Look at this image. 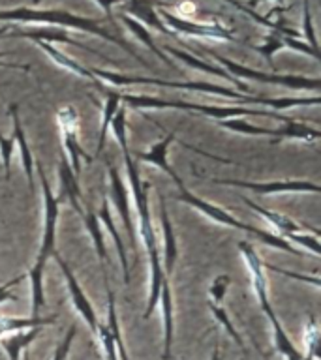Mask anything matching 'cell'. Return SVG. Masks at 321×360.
<instances>
[{
    "label": "cell",
    "instance_id": "obj_33",
    "mask_svg": "<svg viewBox=\"0 0 321 360\" xmlns=\"http://www.w3.org/2000/svg\"><path fill=\"white\" fill-rule=\"evenodd\" d=\"M118 17H120V21H122L124 25L128 27L130 32L134 34L135 38L139 39L141 44L146 45V47H149V49H151L152 53H154V55H156L158 58H160V60L165 62L168 66H173V62L169 60V56L165 55V53H163L162 49H158L156 44H154V39H152L151 32H149V28H146L145 25H141L139 21H135V19H132V17H130V15H118Z\"/></svg>",
    "mask_w": 321,
    "mask_h": 360
},
{
    "label": "cell",
    "instance_id": "obj_26",
    "mask_svg": "<svg viewBox=\"0 0 321 360\" xmlns=\"http://www.w3.org/2000/svg\"><path fill=\"white\" fill-rule=\"evenodd\" d=\"M81 218L84 221V227L89 231L90 238L94 242V250L96 255L100 259L101 269H103V281H107V248H106V240H103V233H101V224L100 218L96 216V210L92 207H87L81 214Z\"/></svg>",
    "mask_w": 321,
    "mask_h": 360
},
{
    "label": "cell",
    "instance_id": "obj_10",
    "mask_svg": "<svg viewBox=\"0 0 321 360\" xmlns=\"http://www.w3.org/2000/svg\"><path fill=\"white\" fill-rule=\"evenodd\" d=\"M179 111H190L196 115H205L214 120H229V118H242V117H269L276 118L280 122H286L287 117L280 112L270 111V109H261V107H239V105H199V103H188L180 101Z\"/></svg>",
    "mask_w": 321,
    "mask_h": 360
},
{
    "label": "cell",
    "instance_id": "obj_22",
    "mask_svg": "<svg viewBox=\"0 0 321 360\" xmlns=\"http://www.w3.org/2000/svg\"><path fill=\"white\" fill-rule=\"evenodd\" d=\"M158 302L162 304V321H163V353L162 360L171 359V345H173V332H175V319H173V295H171V285L165 278L162 283V291Z\"/></svg>",
    "mask_w": 321,
    "mask_h": 360
},
{
    "label": "cell",
    "instance_id": "obj_30",
    "mask_svg": "<svg viewBox=\"0 0 321 360\" xmlns=\"http://www.w3.org/2000/svg\"><path fill=\"white\" fill-rule=\"evenodd\" d=\"M38 45H39V47H42V51H45V53H47V56H49L51 60L55 62L56 66L64 68L66 72L75 73L77 77L87 79V81H90V83H92V84L98 83V79H96L94 75H92V73L89 72V68L81 66V64H77V62H75V60H72L70 56L64 55L62 51H58V49H56V47H53V45H51V44H42V41H39Z\"/></svg>",
    "mask_w": 321,
    "mask_h": 360
},
{
    "label": "cell",
    "instance_id": "obj_2",
    "mask_svg": "<svg viewBox=\"0 0 321 360\" xmlns=\"http://www.w3.org/2000/svg\"><path fill=\"white\" fill-rule=\"evenodd\" d=\"M0 21H13V22H42V25H51V27L61 28H75L79 32H89L92 36H100V38L111 41V44L118 45L120 49H124L130 56H134L135 60L141 62L145 68L149 66V62L141 58L137 55V51L130 47L128 41H124L120 36H115L109 32L107 28H103L100 22L92 19V17L77 15L72 11L66 10H38V8H15V10H0Z\"/></svg>",
    "mask_w": 321,
    "mask_h": 360
},
{
    "label": "cell",
    "instance_id": "obj_13",
    "mask_svg": "<svg viewBox=\"0 0 321 360\" xmlns=\"http://www.w3.org/2000/svg\"><path fill=\"white\" fill-rule=\"evenodd\" d=\"M239 250H241V255L244 257V263H246V269L250 272V280H252V287L256 291V297L259 300V306H261V311H267L270 309V300H269V291H267V278H265L263 272V261L256 252V248L250 244V242H241L239 244Z\"/></svg>",
    "mask_w": 321,
    "mask_h": 360
},
{
    "label": "cell",
    "instance_id": "obj_7",
    "mask_svg": "<svg viewBox=\"0 0 321 360\" xmlns=\"http://www.w3.org/2000/svg\"><path fill=\"white\" fill-rule=\"evenodd\" d=\"M56 122H58V128H61L62 146H64V150H66L68 154V163H70L73 174L79 179V174H81V160L90 162L92 156L83 150V146L79 145V141H77V128H79L77 111H75L72 105L61 107V109L56 111Z\"/></svg>",
    "mask_w": 321,
    "mask_h": 360
},
{
    "label": "cell",
    "instance_id": "obj_19",
    "mask_svg": "<svg viewBox=\"0 0 321 360\" xmlns=\"http://www.w3.org/2000/svg\"><path fill=\"white\" fill-rule=\"evenodd\" d=\"M160 218H162V231H163V257L162 269L163 274L171 276L177 263V255H179V246H177V238H175L173 224L169 219L168 214V205H165V197L160 195Z\"/></svg>",
    "mask_w": 321,
    "mask_h": 360
},
{
    "label": "cell",
    "instance_id": "obj_23",
    "mask_svg": "<svg viewBox=\"0 0 321 360\" xmlns=\"http://www.w3.org/2000/svg\"><path fill=\"white\" fill-rule=\"evenodd\" d=\"M242 202H244V205H248V207L252 208V210H256V212H258L261 218L267 219V221H269V224L275 227L276 233H278V236H282V238H284L286 235H291V233L312 231L310 227H304V225L297 224V221H293L291 218H287V216H284V214L261 207V205L253 202L252 199H248V197H242Z\"/></svg>",
    "mask_w": 321,
    "mask_h": 360
},
{
    "label": "cell",
    "instance_id": "obj_6",
    "mask_svg": "<svg viewBox=\"0 0 321 360\" xmlns=\"http://www.w3.org/2000/svg\"><path fill=\"white\" fill-rule=\"evenodd\" d=\"M207 53L218 62L220 66L224 68L225 72L233 75L235 79H241V81L242 79H252V81H259V83L280 84V86H287V89L291 90H314V92H317L321 86L320 77L291 75V73H265L259 72V70H253V68L244 66V64H239L235 60H229V58L218 55L213 49H207Z\"/></svg>",
    "mask_w": 321,
    "mask_h": 360
},
{
    "label": "cell",
    "instance_id": "obj_40",
    "mask_svg": "<svg viewBox=\"0 0 321 360\" xmlns=\"http://www.w3.org/2000/svg\"><path fill=\"white\" fill-rule=\"evenodd\" d=\"M303 36L304 41L312 47L314 51L320 53V47H317V38H315L314 22H312V13H310V0H303Z\"/></svg>",
    "mask_w": 321,
    "mask_h": 360
},
{
    "label": "cell",
    "instance_id": "obj_43",
    "mask_svg": "<svg viewBox=\"0 0 321 360\" xmlns=\"http://www.w3.org/2000/svg\"><path fill=\"white\" fill-rule=\"evenodd\" d=\"M77 334V326L72 325L68 328L66 336L62 338L61 345L56 347L55 354H53V359L51 360H68V354H70V349H72V343H73V338Z\"/></svg>",
    "mask_w": 321,
    "mask_h": 360
},
{
    "label": "cell",
    "instance_id": "obj_14",
    "mask_svg": "<svg viewBox=\"0 0 321 360\" xmlns=\"http://www.w3.org/2000/svg\"><path fill=\"white\" fill-rule=\"evenodd\" d=\"M156 6H169L165 2H160V0H124L122 4L118 6L122 13L130 15L135 21H139L141 25L145 27L156 28L165 36H175L171 30H169L165 25H163L162 17L158 13Z\"/></svg>",
    "mask_w": 321,
    "mask_h": 360
},
{
    "label": "cell",
    "instance_id": "obj_24",
    "mask_svg": "<svg viewBox=\"0 0 321 360\" xmlns=\"http://www.w3.org/2000/svg\"><path fill=\"white\" fill-rule=\"evenodd\" d=\"M149 263H151V289H149V302H146L145 314H143V319H151V315L154 314L156 309L158 298H160V291H162V283L168 276L163 274L162 269V257L156 250L149 252Z\"/></svg>",
    "mask_w": 321,
    "mask_h": 360
},
{
    "label": "cell",
    "instance_id": "obj_35",
    "mask_svg": "<svg viewBox=\"0 0 321 360\" xmlns=\"http://www.w3.org/2000/svg\"><path fill=\"white\" fill-rule=\"evenodd\" d=\"M304 343H306V354H303L301 360H317L320 359V325L315 321L314 315H310L306 328H304Z\"/></svg>",
    "mask_w": 321,
    "mask_h": 360
},
{
    "label": "cell",
    "instance_id": "obj_45",
    "mask_svg": "<svg viewBox=\"0 0 321 360\" xmlns=\"http://www.w3.org/2000/svg\"><path fill=\"white\" fill-rule=\"evenodd\" d=\"M23 280V276H17L13 280L6 281V283H0V304L4 302H13L15 300V292H13V287Z\"/></svg>",
    "mask_w": 321,
    "mask_h": 360
},
{
    "label": "cell",
    "instance_id": "obj_9",
    "mask_svg": "<svg viewBox=\"0 0 321 360\" xmlns=\"http://www.w3.org/2000/svg\"><path fill=\"white\" fill-rule=\"evenodd\" d=\"M160 17H162L163 25L168 28H171V32L177 36V34H184V36H191V38H208V39H218V41H237V38L231 34V30H227L225 27H222L220 22H196L188 21V19H182V17L175 15L173 11H158Z\"/></svg>",
    "mask_w": 321,
    "mask_h": 360
},
{
    "label": "cell",
    "instance_id": "obj_32",
    "mask_svg": "<svg viewBox=\"0 0 321 360\" xmlns=\"http://www.w3.org/2000/svg\"><path fill=\"white\" fill-rule=\"evenodd\" d=\"M56 317H13V315H0V338L4 334L27 330L32 326L53 325Z\"/></svg>",
    "mask_w": 321,
    "mask_h": 360
},
{
    "label": "cell",
    "instance_id": "obj_16",
    "mask_svg": "<svg viewBox=\"0 0 321 360\" xmlns=\"http://www.w3.org/2000/svg\"><path fill=\"white\" fill-rule=\"evenodd\" d=\"M163 49H165V53H169L171 56H175V58H179V60L184 62L186 66L194 68V70H199V72H203V73H210V75H216V77L225 79V81H229L233 86H237V89H239V92H242V94H248V84L244 83V81H241V79H235L233 75H229V73L225 72L224 68L214 66V64H210L208 60L197 58V56L190 55V53H186V51H182V49H177V47H171V45H165Z\"/></svg>",
    "mask_w": 321,
    "mask_h": 360
},
{
    "label": "cell",
    "instance_id": "obj_46",
    "mask_svg": "<svg viewBox=\"0 0 321 360\" xmlns=\"http://www.w3.org/2000/svg\"><path fill=\"white\" fill-rule=\"evenodd\" d=\"M96 4L100 6L101 10H103V13H106V17L109 19V21L113 22V27H115V30H118V27L115 25V21H113V6H120L124 2V0H94Z\"/></svg>",
    "mask_w": 321,
    "mask_h": 360
},
{
    "label": "cell",
    "instance_id": "obj_41",
    "mask_svg": "<svg viewBox=\"0 0 321 360\" xmlns=\"http://www.w3.org/2000/svg\"><path fill=\"white\" fill-rule=\"evenodd\" d=\"M231 285V278L227 274L216 276L213 281H210V287H208V297H210V302L213 304H222L225 292Z\"/></svg>",
    "mask_w": 321,
    "mask_h": 360
},
{
    "label": "cell",
    "instance_id": "obj_36",
    "mask_svg": "<svg viewBox=\"0 0 321 360\" xmlns=\"http://www.w3.org/2000/svg\"><path fill=\"white\" fill-rule=\"evenodd\" d=\"M220 126L229 131H237V134L242 135H269V128H261V126H256V124L248 122V120H242V118H229V120H220Z\"/></svg>",
    "mask_w": 321,
    "mask_h": 360
},
{
    "label": "cell",
    "instance_id": "obj_20",
    "mask_svg": "<svg viewBox=\"0 0 321 360\" xmlns=\"http://www.w3.org/2000/svg\"><path fill=\"white\" fill-rule=\"evenodd\" d=\"M58 179H61V197H56L58 202L68 201L73 210L81 216L84 210L81 207V186H79V179L73 174L66 156H62L58 162Z\"/></svg>",
    "mask_w": 321,
    "mask_h": 360
},
{
    "label": "cell",
    "instance_id": "obj_44",
    "mask_svg": "<svg viewBox=\"0 0 321 360\" xmlns=\"http://www.w3.org/2000/svg\"><path fill=\"white\" fill-rule=\"evenodd\" d=\"M267 269L269 270H275V272H278V274H284L287 276V278H293V280H301V281H310L312 285L317 287L320 289L321 287V281H320V276L314 274V276H304V274H295V272H289V270H284V269H278V266H275V264H267Z\"/></svg>",
    "mask_w": 321,
    "mask_h": 360
},
{
    "label": "cell",
    "instance_id": "obj_52",
    "mask_svg": "<svg viewBox=\"0 0 321 360\" xmlns=\"http://www.w3.org/2000/svg\"><path fill=\"white\" fill-rule=\"evenodd\" d=\"M39 2H42V0H34V4H39Z\"/></svg>",
    "mask_w": 321,
    "mask_h": 360
},
{
    "label": "cell",
    "instance_id": "obj_21",
    "mask_svg": "<svg viewBox=\"0 0 321 360\" xmlns=\"http://www.w3.org/2000/svg\"><path fill=\"white\" fill-rule=\"evenodd\" d=\"M173 141H177V134H175V131H169V134H165V137H163L162 141H158V143H154V145H152L149 150L143 152V154H139V156H137V160H139V162H146V163H151V165H156V167H160L163 173L169 174V176L175 180V184L179 186V184H182V180H180L179 174L175 173V169L171 167L168 162L169 146H171V143H173Z\"/></svg>",
    "mask_w": 321,
    "mask_h": 360
},
{
    "label": "cell",
    "instance_id": "obj_28",
    "mask_svg": "<svg viewBox=\"0 0 321 360\" xmlns=\"http://www.w3.org/2000/svg\"><path fill=\"white\" fill-rule=\"evenodd\" d=\"M94 86L106 94V103H103V111H101V129H100V137H98V150H96V154H98V152L103 150L106 139H107V129H109V126H111L113 117H115L118 109H120V92L107 89V86H103L100 81H98Z\"/></svg>",
    "mask_w": 321,
    "mask_h": 360
},
{
    "label": "cell",
    "instance_id": "obj_50",
    "mask_svg": "<svg viewBox=\"0 0 321 360\" xmlns=\"http://www.w3.org/2000/svg\"><path fill=\"white\" fill-rule=\"evenodd\" d=\"M8 30H10V28L6 27V25L4 27H0V38H2V36H6V34H8Z\"/></svg>",
    "mask_w": 321,
    "mask_h": 360
},
{
    "label": "cell",
    "instance_id": "obj_5",
    "mask_svg": "<svg viewBox=\"0 0 321 360\" xmlns=\"http://www.w3.org/2000/svg\"><path fill=\"white\" fill-rule=\"evenodd\" d=\"M179 190L180 193L177 195V199L186 202V205H190L191 208H196V210H199L201 214H205L208 219H213V221H216V224L220 225H225V227H231V229L242 231V233H248V235L258 236L259 240L270 248L284 250V252H289L293 253V255H298V250H295L289 242L284 240V238L276 235V233H267V231L258 229V227H253V225L242 224L241 219H237L235 216H231V214L227 212V210H224L222 207H216L214 202L207 201V199H201L199 195H194L184 184H179Z\"/></svg>",
    "mask_w": 321,
    "mask_h": 360
},
{
    "label": "cell",
    "instance_id": "obj_3",
    "mask_svg": "<svg viewBox=\"0 0 321 360\" xmlns=\"http://www.w3.org/2000/svg\"><path fill=\"white\" fill-rule=\"evenodd\" d=\"M111 129L115 134V139L118 141V145L122 148L124 163H126V173H128L130 188H132V195H134L135 208H137V219H139V233L141 240L145 244L146 253L156 250V235H154V227H152V218H151V208H149V188L151 184L141 179L139 169L137 163L130 154L128 146V128H126V109H118L117 115L111 120Z\"/></svg>",
    "mask_w": 321,
    "mask_h": 360
},
{
    "label": "cell",
    "instance_id": "obj_1",
    "mask_svg": "<svg viewBox=\"0 0 321 360\" xmlns=\"http://www.w3.org/2000/svg\"><path fill=\"white\" fill-rule=\"evenodd\" d=\"M36 171L39 174V182H42V191H44V231H42V242H39V252L36 255L32 269L28 272L30 278V317H39V309L44 308L45 295H44V270L47 264V259L55 255V242H56V221H58V208L61 202L56 195L51 191L49 180L45 174L42 163L36 162Z\"/></svg>",
    "mask_w": 321,
    "mask_h": 360
},
{
    "label": "cell",
    "instance_id": "obj_51",
    "mask_svg": "<svg viewBox=\"0 0 321 360\" xmlns=\"http://www.w3.org/2000/svg\"><path fill=\"white\" fill-rule=\"evenodd\" d=\"M23 360H30V353H28V351H25V353H23Z\"/></svg>",
    "mask_w": 321,
    "mask_h": 360
},
{
    "label": "cell",
    "instance_id": "obj_25",
    "mask_svg": "<svg viewBox=\"0 0 321 360\" xmlns=\"http://www.w3.org/2000/svg\"><path fill=\"white\" fill-rule=\"evenodd\" d=\"M42 334V326H32L27 330H19L10 334L8 338H0V345L8 354L10 360H21L23 353L28 351V345Z\"/></svg>",
    "mask_w": 321,
    "mask_h": 360
},
{
    "label": "cell",
    "instance_id": "obj_15",
    "mask_svg": "<svg viewBox=\"0 0 321 360\" xmlns=\"http://www.w3.org/2000/svg\"><path fill=\"white\" fill-rule=\"evenodd\" d=\"M11 30V28H10ZM8 38H27L32 39L36 44H68V45H75V47H83V49L90 51V53H96L87 45L79 44L77 39H73L70 36L68 30H62L61 27H51V25H45V27H32V28H15V30H11V32L6 34Z\"/></svg>",
    "mask_w": 321,
    "mask_h": 360
},
{
    "label": "cell",
    "instance_id": "obj_49",
    "mask_svg": "<svg viewBox=\"0 0 321 360\" xmlns=\"http://www.w3.org/2000/svg\"><path fill=\"white\" fill-rule=\"evenodd\" d=\"M210 360H222V353H220V345H218V343H216V347L213 349Z\"/></svg>",
    "mask_w": 321,
    "mask_h": 360
},
{
    "label": "cell",
    "instance_id": "obj_39",
    "mask_svg": "<svg viewBox=\"0 0 321 360\" xmlns=\"http://www.w3.org/2000/svg\"><path fill=\"white\" fill-rule=\"evenodd\" d=\"M253 49L258 51V53H261V55L267 58V62H269V64H272V56H275L278 51L286 49V47H284V44H282L280 34L272 32V34H269L267 38H265L263 45H253Z\"/></svg>",
    "mask_w": 321,
    "mask_h": 360
},
{
    "label": "cell",
    "instance_id": "obj_38",
    "mask_svg": "<svg viewBox=\"0 0 321 360\" xmlns=\"http://www.w3.org/2000/svg\"><path fill=\"white\" fill-rule=\"evenodd\" d=\"M315 231V229H312ZM308 231H303V233H291V235L284 236V240H287L289 244L291 242H297L301 246H304L306 250L314 253V255H320L321 248H320V233H312V235H306Z\"/></svg>",
    "mask_w": 321,
    "mask_h": 360
},
{
    "label": "cell",
    "instance_id": "obj_11",
    "mask_svg": "<svg viewBox=\"0 0 321 360\" xmlns=\"http://www.w3.org/2000/svg\"><path fill=\"white\" fill-rule=\"evenodd\" d=\"M107 174H109V182H111V199L115 202V208L120 214V219H122L124 229L128 233V240L132 252L137 255V231L134 227V219H132V202H130V193L126 190V184H124L122 176L118 173V169L115 165H109L107 167Z\"/></svg>",
    "mask_w": 321,
    "mask_h": 360
},
{
    "label": "cell",
    "instance_id": "obj_37",
    "mask_svg": "<svg viewBox=\"0 0 321 360\" xmlns=\"http://www.w3.org/2000/svg\"><path fill=\"white\" fill-rule=\"evenodd\" d=\"M208 308H210V314L214 315V319L218 321L220 325L224 326L225 332L229 334L231 338H233V342L239 345L241 349H244V342H242V338L241 334H239V330L235 328V325L231 323L229 319V315H227V311H225L224 308H222V304H213V302H208Z\"/></svg>",
    "mask_w": 321,
    "mask_h": 360
},
{
    "label": "cell",
    "instance_id": "obj_18",
    "mask_svg": "<svg viewBox=\"0 0 321 360\" xmlns=\"http://www.w3.org/2000/svg\"><path fill=\"white\" fill-rule=\"evenodd\" d=\"M10 115L11 120H13V139H15V145L19 148V158H21L23 169H25V174H27L28 188L34 193V167H36V162H34V154L30 150V146H28L27 137H25V129H23L17 103H11L10 105Z\"/></svg>",
    "mask_w": 321,
    "mask_h": 360
},
{
    "label": "cell",
    "instance_id": "obj_4",
    "mask_svg": "<svg viewBox=\"0 0 321 360\" xmlns=\"http://www.w3.org/2000/svg\"><path fill=\"white\" fill-rule=\"evenodd\" d=\"M89 72L94 75L98 81H107L115 86H132V84H156L162 89H179L188 90V92H203V94L222 96L237 101L239 105H261L265 107V100L261 96H248L242 94L235 89L220 86L213 83H201V81H165V79L156 77H143V75H126V73L109 72V70H100V68H89Z\"/></svg>",
    "mask_w": 321,
    "mask_h": 360
},
{
    "label": "cell",
    "instance_id": "obj_29",
    "mask_svg": "<svg viewBox=\"0 0 321 360\" xmlns=\"http://www.w3.org/2000/svg\"><path fill=\"white\" fill-rule=\"evenodd\" d=\"M100 224L106 225V229L109 231V235H111L113 242H115V248H117V253H118V261L122 264V272H124V283L128 285L130 283V264H128V257H126V246H124V240L120 238V233L117 231V225L113 221V216H111V208H109V201L103 199L101 202V208H100Z\"/></svg>",
    "mask_w": 321,
    "mask_h": 360
},
{
    "label": "cell",
    "instance_id": "obj_31",
    "mask_svg": "<svg viewBox=\"0 0 321 360\" xmlns=\"http://www.w3.org/2000/svg\"><path fill=\"white\" fill-rule=\"evenodd\" d=\"M120 103H126L132 109H154V111L180 109V101L162 100V98H154V96L146 94H124V92H120Z\"/></svg>",
    "mask_w": 321,
    "mask_h": 360
},
{
    "label": "cell",
    "instance_id": "obj_12",
    "mask_svg": "<svg viewBox=\"0 0 321 360\" xmlns=\"http://www.w3.org/2000/svg\"><path fill=\"white\" fill-rule=\"evenodd\" d=\"M53 257L56 259V263H58V266H61L62 274H64V280H66V285H68V291H70V297H72V302L73 306H75V309H77V314L81 315L84 319V323L89 325V328L92 330V334H98V326H100V321H98V317H96V311L94 308H92V304H90L89 297L84 295V291L81 289V285H79L77 278L73 276L72 269L68 266L66 261L58 255V253L55 252V255Z\"/></svg>",
    "mask_w": 321,
    "mask_h": 360
},
{
    "label": "cell",
    "instance_id": "obj_8",
    "mask_svg": "<svg viewBox=\"0 0 321 360\" xmlns=\"http://www.w3.org/2000/svg\"><path fill=\"white\" fill-rule=\"evenodd\" d=\"M213 184L220 186H235V188H244L252 190L256 195H275V193H320L321 188L315 182L310 180H267V182H250V180H235V179H213Z\"/></svg>",
    "mask_w": 321,
    "mask_h": 360
},
{
    "label": "cell",
    "instance_id": "obj_34",
    "mask_svg": "<svg viewBox=\"0 0 321 360\" xmlns=\"http://www.w3.org/2000/svg\"><path fill=\"white\" fill-rule=\"evenodd\" d=\"M106 285H107V321H106V326L109 328V332H111L113 340H115V345H117L118 356H120L122 360H130L128 353H126V349H124L122 336H120V325H118V319H117V304H115V295H113V291L109 289V281H106Z\"/></svg>",
    "mask_w": 321,
    "mask_h": 360
},
{
    "label": "cell",
    "instance_id": "obj_17",
    "mask_svg": "<svg viewBox=\"0 0 321 360\" xmlns=\"http://www.w3.org/2000/svg\"><path fill=\"white\" fill-rule=\"evenodd\" d=\"M270 143H282V141H303V143H314V141L321 139V131L314 126H310L306 122H301L297 118L287 117L286 122H282V128L270 129Z\"/></svg>",
    "mask_w": 321,
    "mask_h": 360
},
{
    "label": "cell",
    "instance_id": "obj_42",
    "mask_svg": "<svg viewBox=\"0 0 321 360\" xmlns=\"http://www.w3.org/2000/svg\"><path fill=\"white\" fill-rule=\"evenodd\" d=\"M15 150V139L11 135L10 139H6L2 131H0V160H2V167H4L6 180L10 179V169H11V156Z\"/></svg>",
    "mask_w": 321,
    "mask_h": 360
},
{
    "label": "cell",
    "instance_id": "obj_48",
    "mask_svg": "<svg viewBox=\"0 0 321 360\" xmlns=\"http://www.w3.org/2000/svg\"><path fill=\"white\" fill-rule=\"evenodd\" d=\"M261 2H267V0H248L246 8H250V10H253L256 6H259ZM272 2H276V4H284V0H272Z\"/></svg>",
    "mask_w": 321,
    "mask_h": 360
},
{
    "label": "cell",
    "instance_id": "obj_27",
    "mask_svg": "<svg viewBox=\"0 0 321 360\" xmlns=\"http://www.w3.org/2000/svg\"><path fill=\"white\" fill-rule=\"evenodd\" d=\"M265 315H267V319H269L270 326H272V340H275L276 351H278L286 360L303 359V353L295 347V343L291 342V338L287 336V332L284 330V326H282V323L278 321V317H276L275 309H267Z\"/></svg>",
    "mask_w": 321,
    "mask_h": 360
},
{
    "label": "cell",
    "instance_id": "obj_47",
    "mask_svg": "<svg viewBox=\"0 0 321 360\" xmlns=\"http://www.w3.org/2000/svg\"><path fill=\"white\" fill-rule=\"evenodd\" d=\"M2 53H0V58H2ZM0 68H10V70H19V72H28V66H21V64H10V62L0 60Z\"/></svg>",
    "mask_w": 321,
    "mask_h": 360
}]
</instances>
